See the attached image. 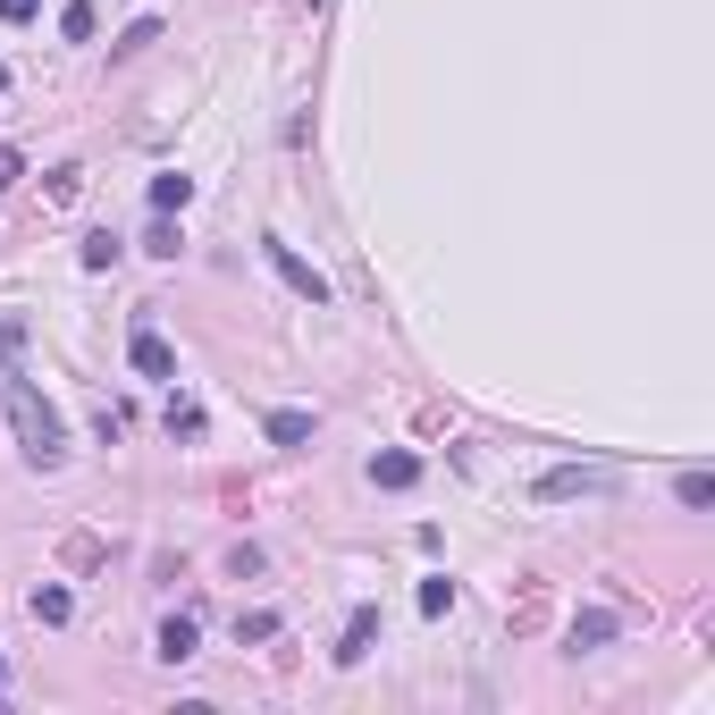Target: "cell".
Wrapping results in <instances>:
<instances>
[{
	"label": "cell",
	"instance_id": "obj_24",
	"mask_svg": "<svg viewBox=\"0 0 715 715\" xmlns=\"http://www.w3.org/2000/svg\"><path fill=\"white\" fill-rule=\"evenodd\" d=\"M34 9H42V0H0V17H9V26H26Z\"/></svg>",
	"mask_w": 715,
	"mask_h": 715
},
{
	"label": "cell",
	"instance_id": "obj_13",
	"mask_svg": "<svg viewBox=\"0 0 715 715\" xmlns=\"http://www.w3.org/2000/svg\"><path fill=\"white\" fill-rule=\"evenodd\" d=\"M186 202H195V177H177V168L152 177V211H186Z\"/></svg>",
	"mask_w": 715,
	"mask_h": 715
},
{
	"label": "cell",
	"instance_id": "obj_1",
	"mask_svg": "<svg viewBox=\"0 0 715 715\" xmlns=\"http://www.w3.org/2000/svg\"><path fill=\"white\" fill-rule=\"evenodd\" d=\"M0 404H9V429H17V455H26L34 472H60V463H67V422L51 413V396L34 388V379H17V371H9Z\"/></svg>",
	"mask_w": 715,
	"mask_h": 715
},
{
	"label": "cell",
	"instance_id": "obj_4",
	"mask_svg": "<svg viewBox=\"0 0 715 715\" xmlns=\"http://www.w3.org/2000/svg\"><path fill=\"white\" fill-rule=\"evenodd\" d=\"M548 615H555L548 581H522V598L505 606V631H514V640H539V631H548Z\"/></svg>",
	"mask_w": 715,
	"mask_h": 715
},
{
	"label": "cell",
	"instance_id": "obj_10",
	"mask_svg": "<svg viewBox=\"0 0 715 715\" xmlns=\"http://www.w3.org/2000/svg\"><path fill=\"white\" fill-rule=\"evenodd\" d=\"M26 606H34V623H51V631H60V623L76 615V598H67L60 581H42V589H34V598H26Z\"/></svg>",
	"mask_w": 715,
	"mask_h": 715
},
{
	"label": "cell",
	"instance_id": "obj_15",
	"mask_svg": "<svg viewBox=\"0 0 715 715\" xmlns=\"http://www.w3.org/2000/svg\"><path fill=\"white\" fill-rule=\"evenodd\" d=\"M261 640H278V615H269V606L236 615V649H261Z\"/></svg>",
	"mask_w": 715,
	"mask_h": 715
},
{
	"label": "cell",
	"instance_id": "obj_9",
	"mask_svg": "<svg viewBox=\"0 0 715 715\" xmlns=\"http://www.w3.org/2000/svg\"><path fill=\"white\" fill-rule=\"evenodd\" d=\"M152 656L186 665V656H195V615H168V623H161V640H152Z\"/></svg>",
	"mask_w": 715,
	"mask_h": 715
},
{
	"label": "cell",
	"instance_id": "obj_19",
	"mask_svg": "<svg viewBox=\"0 0 715 715\" xmlns=\"http://www.w3.org/2000/svg\"><path fill=\"white\" fill-rule=\"evenodd\" d=\"M168 438H202V404L177 396V404H168Z\"/></svg>",
	"mask_w": 715,
	"mask_h": 715
},
{
	"label": "cell",
	"instance_id": "obj_14",
	"mask_svg": "<svg viewBox=\"0 0 715 715\" xmlns=\"http://www.w3.org/2000/svg\"><path fill=\"white\" fill-rule=\"evenodd\" d=\"M60 34H67V42H93V34H101L93 0H67V9H60Z\"/></svg>",
	"mask_w": 715,
	"mask_h": 715
},
{
	"label": "cell",
	"instance_id": "obj_26",
	"mask_svg": "<svg viewBox=\"0 0 715 715\" xmlns=\"http://www.w3.org/2000/svg\"><path fill=\"white\" fill-rule=\"evenodd\" d=\"M0 682H9V656H0Z\"/></svg>",
	"mask_w": 715,
	"mask_h": 715
},
{
	"label": "cell",
	"instance_id": "obj_25",
	"mask_svg": "<svg viewBox=\"0 0 715 715\" xmlns=\"http://www.w3.org/2000/svg\"><path fill=\"white\" fill-rule=\"evenodd\" d=\"M9 186H17V152L0 143V195H9Z\"/></svg>",
	"mask_w": 715,
	"mask_h": 715
},
{
	"label": "cell",
	"instance_id": "obj_6",
	"mask_svg": "<svg viewBox=\"0 0 715 715\" xmlns=\"http://www.w3.org/2000/svg\"><path fill=\"white\" fill-rule=\"evenodd\" d=\"M371 640H379V606H354V615H346V640H337V665H362Z\"/></svg>",
	"mask_w": 715,
	"mask_h": 715
},
{
	"label": "cell",
	"instance_id": "obj_5",
	"mask_svg": "<svg viewBox=\"0 0 715 715\" xmlns=\"http://www.w3.org/2000/svg\"><path fill=\"white\" fill-rule=\"evenodd\" d=\"M127 362L143 371V379H177V354H168V337L152 321H135V337H127Z\"/></svg>",
	"mask_w": 715,
	"mask_h": 715
},
{
	"label": "cell",
	"instance_id": "obj_17",
	"mask_svg": "<svg viewBox=\"0 0 715 715\" xmlns=\"http://www.w3.org/2000/svg\"><path fill=\"white\" fill-rule=\"evenodd\" d=\"M177 244H186V236L168 228V211H161V219H152V228H143V253H152V261H177Z\"/></svg>",
	"mask_w": 715,
	"mask_h": 715
},
{
	"label": "cell",
	"instance_id": "obj_16",
	"mask_svg": "<svg viewBox=\"0 0 715 715\" xmlns=\"http://www.w3.org/2000/svg\"><path fill=\"white\" fill-rule=\"evenodd\" d=\"M152 42H161V17H135V26L118 34V42H110V51H118V60H135V51H152Z\"/></svg>",
	"mask_w": 715,
	"mask_h": 715
},
{
	"label": "cell",
	"instance_id": "obj_11",
	"mask_svg": "<svg viewBox=\"0 0 715 715\" xmlns=\"http://www.w3.org/2000/svg\"><path fill=\"white\" fill-rule=\"evenodd\" d=\"M606 640H615V615H598V606H589V615H573V656L606 649Z\"/></svg>",
	"mask_w": 715,
	"mask_h": 715
},
{
	"label": "cell",
	"instance_id": "obj_22",
	"mask_svg": "<svg viewBox=\"0 0 715 715\" xmlns=\"http://www.w3.org/2000/svg\"><path fill=\"white\" fill-rule=\"evenodd\" d=\"M682 505H715V472H682Z\"/></svg>",
	"mask_w": 715,
	"mask_h": 715
},
{
	"label": "cell",
	"instance_id": "obj_7",
	"mask_svg": "<svg viewBox=\"0 0 715 715\" xmlns=\"http://www.w3.org/2000/svg\"><path fill=\"white\" fill-rule=\"evenodd\" d=\"M371 480L379 488H413L422 480V455H413V447H388V455H371Z\"/></svg>",
	"mask_w": 715,
	"mask_h": 715
},
{
	"label": "cell",
	"instance_id": "obj_8",
	"mask_svg": "<svg viewBox=\"0 0 715 715\" xmlns=\"http://www.w3.org/2000/svg\"><path fill=\"white\" fill-rule=\"evenodd\" d=\"M261 429H269V447H312V413H294V404H278Z\"/></svg>",
	"mask_w": 715,
	"mask_h": 715
},
{
	"label": "cell",
	"instance_id": "obj_21",
	"mask_svg": "<svg viewBox=\"0 0 715 715\" xmlns=\"http://www.w3.org/2000/svg\"><path fill=\"white\" fill-rule=\"evenodd\" d=\"M42 195H51V202H76V195H85V168H51V186H42Z\"/></svg>",
	"mask_w": 715,
	"mask_h": 715
},
{
	"label": "cell",
	"instance_id": "obj_18",
	"mask_svg": "<svg viewBox=\"0 0 715 715\" xmlns=\"http://www.w3.org/2000/svg\"><path fill=\"white\" fill-rule=\"evenodd\" d=\"M118 253H127V244H118V236L101 228V236H85V253H76V261H85V269H110V261H118Z\"/></svg>",
	"mask_w": 715,
	"mask_h": 715
},
{
	"label": "cell",
	"instance_id": "obj_3",
	"mask_svg": "<svg viewBox=\"0 0 715 715\" xmlns=\"http://www.w3.org/2000/svg\"><path fill=\"white\" fill-rule=\"evenodd\" d=\"M261 253H269V269H278V278H287V287L303 294V303H328V278H321V269H312L303 253H294V244H278V236H269Z\"/></svg>",
	"mask_w": 715,
	"mask_h": 715
},
{
	"label": "cell",
	"instance_id": "obj_12",
	"mask_svg": "<svg viewBox=\"0 0 715 715\" xmlns=\"http://www.w3.org/2000/svg\"><path fill=\"white\" fill-rule=\"evenodd\" d=\"M60 564H67V573H93V564H101V539H93V530H67V539H60Z\"/></svg>",
	"mask_w": 715,
	"mask_h": 715
},
{
	"label": "cell",
	"instance_id": "obj_2",
	"mask_svg": "<svg viewBox=\"0 0 715 715\" xmlns=\"http://www.w3.org/2000/svg\"><path fill=\"white\" fill-rule=\"evenodd\" d=\"M598 488H615V472H606V463H564V472H548V480H539V505H564V497H598Z\"/></svg>",
	"mask_w": 715,
	"mask_h": 715
},
{
	"label": "cell",
	"instance_id": "obj_20",
	"mask_svg": "<svg viewBox=\"0 0 715 715\" xmlns=\"http://www.w3.org/2000/svg\"><path fill=\"white\" fill-rule=\"evenodd\" d=\"M447 606H455V581H447V573H429V581H422V615H447Z\"/></svg>",
	"mask_w": 715,
	"mask_h": 715
},
{
	"label": "cell",
	"instance_id": "obj_23",
	"mask_svg": "<svg viewBox=\"0 0 715 715\" xmlns=\"http://www.w3.org/2000/svg\"><path fill=\"white\" fill-rule=\"evenodd\" d=\"M17 354H26V321H0V371H9Z\"/></svg>",
	"mask_w": 715,
	"mask_h": 715
}]
</instances>
